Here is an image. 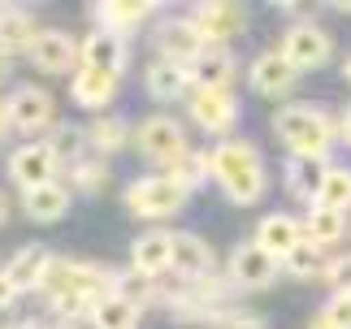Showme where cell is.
I'll use <instances>...</instances> for the list:
<instances>
[{
    "mask_svg": "<svg viewBox=\"0 0 351 329\" xmlns=\"http://www.w3.org/2000/svg\"><path fill=\"white\" fill-rule=\"evenodd\" d=\"M156 5H147V0H109V5H96V18L104 31H117V35H130L139 31V26L152 18Z\"/></svg>",
    "mask_w": 351,
    "mask_h": 329,
    "instance_id": "cb8c5ba5",
    "label": "cell"
},
{
    "mask_svg": "<svg viewBox=\"0 0 351 329\" xmlns=\"http://www.w3.org/2000/svg\"><path fill=\"white\" fill-rule=\"evenodd\" d=\"M304 243H313V247H330V243H339L347 234V212H334V208H308L304 217Z\"/></svg>",
    "mask_w": 351,
    "mask_h": 329,
    "instance_id": "484cf974",
    "label": "cell"
},
{
    "mask_svg": "<svg viewBox=\"0 0 351 329\" xmlns=\"http://www.w3.org/2000/svg\"><path fill=\"white\" fill-rule=\"evenodd\" d=\"M134 147L156 164H173L186 152V130L173 117H147L143 126L134 130Z\"/></svg>",
    "mask_w": 351,
    "mask_h": 329,
    "instance_id": "8992f818",
    "label": "cell"
},
{
    "mask_svg": "<svg viewBox=\"0 0 351 329\" xmlns=\"http://www.w3.org/2000/svg\"><path fill=\"white\" fill-rule=\"evenodd\" d=\"M5 329H39V325H31V321H18V325H5Z\"/></svg>",
    "mask_w": 351,
    "mask_h": 329,
    "instance_id": "7bdbcfd3",
    "label": "cell"
},
{
    "mask_svg": "<svg viewBox=\"0 0 351 329\" xmlns=\"http://www.w3.org/2000/svg\"><path fill=\"white\" fill-rule=\"evenodd\" d=\"M195 26L204 31V39L213 48L226 44V39H234L247 31V9L243 5H230V0H208V5L195 9Z\"/></svg>",
    "mask_w": 351,
    "mask_h": 329,
    "instance_id": "30bf717a",
    "label": "cell"
},
{
    "mask_svg": "<svg viewBox=\"0 0 351 329\" xmlns=\"http://www.w3.org/2000/svg\"><path fill=\"white\" fill-rule=\"evenodd\" d=\"M87 143L96 147V152H117L121 143H126V121L121 117H100L87 126Z\"/></svg>",
    "mask_w": 351,
    "mask_h": 329,
    "instance_id": "1f68e13d",
    "label": "cell"
},
{
    "mask_svg": "<svg viewBox=\"0 0 351 329\" xmlns=\"http://www.w3.org/2000/svg\"><path fill=\"white\" fill-rule=\"evenodd\" d=\"M57 156L48 152V143L44 139H35V143H22L18 152L9 156V178L18 182L22 191H35V186H48V182H57Z\"/></svg>",
    "mask_w": 351,
    "mask_h": 329,
    "instance_id": "52a82bcc",
    "label": "cell"
},
{
    "mask_svg": "<svg viewBox=\"0 0 351 329\" xmlns=\"http://www.w3.org/2000/svg\"><path fill=\"white\" fill-rule=\"evenodd\" d=\"M9 221V204H5V195H0V226Z\"/></svg>",
    "mask_w": 351,
    "mask_h": 329,
    "instance_id": "b9f144b4",
    "label": "cell"
},
{
    "mask_svg": "<svg viewBox=\"0 0 351 329\" xmlns=\"http://www.w3.org/2000/svg\"><path fill=\"white\" fill-rule=\"evenodd\" d=\"M186 104H191L195 126L208 130V134H221V139L234 130V121H239V100L230 91H191Z\"/></svg>",
    "mask_w": 351,
    "mask_h": 329,
    "instance_id": "ba28073f",
    "label": "cell"
},
{
    "mask_svg": "<svg viewBox=\"0 0 351 329\" xmlns=\"http://www.w3.org/2000/svg\"><path fill=\"white\" fill-rule=\"evenodd\" d=\"M330 286H334V295H351V256L347 260H334V265H326V273H321Z\"/></svg>",
    "mask_w": 351,
    "mask_h": 329,
    "instance_id": "d590c367",
    "label": "cell"
},
{
    "mask_svg": "<svg viewBox=\"0 0 351 329\" xmlns=\"http://www.w3.org/2000/svg\"><path fill=\"white\" fill-rule=\"evenodd\" d=\"M109 186V164L100 160H78L74 164V191H87V195H96V191Z\"/></svg>",
    "mask_w": 351,
    "mask_h": 329,
    "instance_id": "836d02e7",
    "label": "cell"
},
{
    "mask_svg": "<svg viewBox=\"0 0 351 329\" xmlns=\"http://www.w3.org/2000/svg\"><path fill=\"white\" fill-rule=\"evenodd\" d=\"M91 325L96 329H134L139 325V308H134L130 299H121V295H109V299H100V304L91 308Z\"/></svg>",
    "mask_w": 351,
    "mask_h": 329,
    "instance_id": "83f0119b",
    "label": "cell"
},
{
    "mask_svg": "<svg viewBox=\"0 0 351 329\" xmlns=\"http://www.w3.org/2000/svg\"><path fill=\"white\" fill-rule=\"evenodd\" d=\"M208 164H213V178H217V186L226 191L230 204H243V208L261 204L269 178H265L261 152H256L247 139H221L208 152Z\"/></svg>",
    "mask_w": 351,
    "mask_h": 329,
    "instance_id": "6da1fadb",
    "label": "cell"
},
{
    "mask_svg": "<svg viewBox=\"0 0 351 329\" xmlns=\"http://www.w3.org/2000/svg\"><path fill=\"white\" fill-rule=\"evenodd\" d=\"M113 295L130 299L134 308H143V299L156 295V278H147L139 269H126V273H113Z\"/></svg>",
    "mask_w": 351,
    "mask_h": 329,
    "instance_id": "f546056e",
    "label": "cell"
},
{
    "mask_svg": "<svg viewBox=\"0 0 351 329\" xmlns=\"http://www.w3.org/2000/svg\"><path fill=\"white\" fill-rule=\"evenodd\" d=\"M39 39V26L26 9H0V52H31V44Z\"/></svg>",
    "mask_w": 351,
    "mask_h": 329,
    "instance_id": "d4e9b609",
    "label": "cell"
},
{
    "mask_svg": "<svg viewBox=\"0 0 351 329\" xmlns=\"http://www.w3.org/2000/svg\"><path fill=\"white\" fill-rule=\"evenodd\" d=\"M330 164L317 160V156H291L287 164V186L295 199H304L308 208H317V195H321V182H326Z\"/></svg>",
    "mask_w": 351,
    "mask_h": 329,
    "instance_id": "ffe728a7",
    "label": "cell"
},
{
    "mask_svg": "<svg viewBox=\"0 0 351 329\" xmlns=\"http://www.w3.org/2000/svg\"><path fill=\"white\" fill-rule=\"evenodd\" d=\"M156 48H160V57H165V61H178V65L191 70V65L204 57L213 44L204 39V31L195 26V18H169L156 31Z\"/></svg>",
    "mask_w": 351,
    "mask_h": 329,
    "instance_id": "5b68a950",
    "label": "cell"
},
{
    "mask_svg": "<svg viewBox=\"0 0 351 329\" xmlns=\"http://www.w3.org/2000/svg\"><path fill=\"white\" fill-rule=\"evenodd\" d=\"M143 82H147V95H152V100H178V95H191L195 91L191 70L178 65V61H165V57L147 65Z\"/></svg>",
    "mask_w": 351,
    "mask_h": 329,
    "instance_id": "e0dca14e",
    "label": "cell"
},
{
    "mask_svg": "<svg viewBox=\"0 0 351 329\" xmlns=\"http://www.w3.org/2000/svg\"><path fill=\"white\" fill-rule=\"evenodd\" d=\"M78 57H83V65H91V70H104V74H121V65H126V35L117 31H104V26H96L83 48H78Z\"/></svg>",
    "mask_w": 351,
    "mask_h": 329,
    "instance_id": "9a60e30c",
    "label": "cell"
},
{
    "mask_svg": "<svg viewBox=\"0 0 351 329\" xmlns=\"http://www.w3.org/2000/svg\"><path fill=\"white\" fill-rule=\"evenodd\" d=\"M317 208H334V212H347L351 208V169L330 164L326 182H321V195H317Z\"/></svg>",
    "mask_w": 351,
    "mask_h": 329,
    "instance_id": "f1b7e54d",
    "label": "cell"
},
{
    "mask_svg": "<svg viewBox=\"0 0 351 329\" xmlns=\"http://www.w3.org/2000/svg\"><path fill=\"white\" fill-rule=\"evenodd\" d=\"M191 82H195V91H230V82H234V57L226 48H208L204 57L191 65Z\"/></svg>",
    "mask_w": 351,
    "mask_h": 329,
    "instance_id": "7402d4cb",
    "label": "cell"
},
{
    "mask_svg": "<svg viewBox=\"0 0 351 329\" xmlns=\"http://www.w3.org/2000/svg\"><path fill=\"white\" fill-rule=\"evenodd\" d=\"M278 57L287 61L295 74L300 70H321V65L330 61V35L321 31L317 22H295V26H287V35H282Z\"/></svg>",
    "mask_w": 351,
    "mask_h": 329,
    "instance_id": "277c9868",
    "label": "cell"
},
{
    "mask_svg": "<svg viewBox=\"0 0 351 329\" xmlns=\"http://www.w3.org/2000/svg\"><path fill=\"white\" fill-rule=\"evenodd\" d=\"M169 252H173L169 230H147V234H139L134 247H130V269L147 273V278H165L169 273Z\"/></svg>",
    "mask_w": 351,
    "mask_h": 329,
    "instance_id": "2e32d148",
    "label": "cell"
},
{
    "mask_svg": "<svg viewBox=\"0 0 351 329\" xmlns=\"http://www.w3.org/2000/svg\"><path fill=\"white\" fill-rule=\"evenodd\" d=\"M13 304H18V291H13V286H9V278L0 273V312H5V308H13Z\"/></svg>",
    "mask_w": 351,
    "mask_h": 329,
    "instance_id": "74e56055",
    "label": "cell"
},
{
    "mask_svg": "<svg viewBox=\"0 0 351 329\" xmlns=\"http://www.w3.org/2000/svg\"><path fill=\"white\" fill-rule=\"evenodd\" d=\"M186 204V186H178L169 173H152V178H134L126 186V208L134 217H147V221H160V217H173Z\"/></svg>",
    "mask_w": 351,
    "mask_h": 329,
    "instance_id": "3957f363",
    "label": "cell"
},
{
    "mask_svg": "<svg viewBox=\"0 0 351 329\" xmlns=\"http://www.w3.org/2000/svg\"><path fill=\"white\" fill-rule=\"evenodd\" d=\"M9 74H13V57H9V52H0V87L9 82Z\"/></svg>",
    "mask_w": 351,
    "mask_h": 329,
    "instance_id": "f35d334b",
    "label": "cell"
},
{
    "mask_svg": "<svg viewBox=\"0 0 351 329\" xmlns=\"http://www.w3.org/2000/svg\"><path fill=\"white\" fill-rule=\"evenodd\" d=\"M169 273H178L182 282H204L213 273V252L199 234H173L169 252Z\"/></svg>",
    "mask_w": 351,
    "mask_h": 329,
    "instance_id": "4fadbf2b",
    "label": "cell"
},
{
    "mask_svg": "<svg viewBox=\"0 0 351 329\" xmlns=\"http://www.w3.org/2000/svg\"><path fill=\"white\" fill-rule=\"evenodd\" d=\"M278 278V260L261 252L256 243H239L230 252V282L243 286V291H265Z\"/></svg>",
    "mask_w": 351,
    "mask_h": 329,
    "instance_id": "9c48e42d",
    "label": "cell"
},
{
    "mask_svg": "<svg viewBox=\"0 0 351 329\" xmlns=\"http://www.w3.org/2000/svg\"><path fill=\"white\" fill-rule=\"evenodd\" d=\"M22 208L31 221H61L70 212V186L65 182H48V186H35L22 195Z\"/></svg>",
    "mask_w": 351,
    "mask_h": 329,
    "instance_id": "603a6c76",
    "label": "cell"
},
{
    "mask_svg": "<svg viewBox=\"0 0 351 329\" xmlns=\"http://www.w3.org/2000/svg\"><path fill=\"white\" fill-rule=\"evenodd\" d=\"M339 134H343V139L351 143V108H347V113H343V126H339Z\"/></svg>",
    "mask_w": 351,
    "mask_h": 329,
    "instance_id": "60d3db41",
    "label": "cell"
},
{
    "mask_svg": "<svg viewBox=\"0 0 351 329\" xmlns=\"http://www.w3.org/2000/svg\"><path fill=\"white\" fill-rule=\"evenodd\" d=\"M26 57H31V65H35V70H44V74H70L78 48H74V39L65 35V31H39V39L31 44Z\"/></svg>",
    "mask_w": 351,
    "mask_h": 329,
    "instance_id": "5bb4252c",
    "label": "cell"
},
{
    "mask_svg": "<svg viewBox=\"0 0 351 329\" xmlns=\"http://www.w3.org/2000/svg\"><path fill=\"white\" fill-rule=\"evenodd\" d=\"M208 173H213V164H208V152H182L178 160L169 164V178H173L178 186H186V191H191V186H199V182H204Z\"/></svg>",
    "mask_w": 351,
    "mask_h": 329,
    "instance_id": "4dcf8cb0",
    "label": "cell"
},
{
    "mask_svg": "<svg viewBox=\"0 0 351 329\" xmlns=\"http://www.w3.org/2000/svg\"><path fill=\"white\" fill-rule=\"evenodd\" d=\"M13 126H9V108H5V100H0V139H5Z\"/></svg>",
    "mask_w": 351,
    "mask_h": 329,
    "instance_id": "ab89813d",
    "label": "cell"
},
{
    "mask_svg": "<svg viewBox=\"0 0 351 329\" xmlns=\"http://www.w3.org/2000/svg\"><path fill=\"white\" fill-rule=\"evenodd\" d=\"M308 329H330V325H326V317H317V321H313V325H308Z\"/></svg>",
    "mask_w": 351,
    "mask_h": 329,
    "instance_id": "ee69618b",
    "label": "cell"
},
{
    "mask_svg": "<svg viewBox=\"0 0 351 329\" xmlns=\"http://www.w3.org/2000/svg\"><path fill=\"white\" fill-rule=\"evenodd\" d=\"M5 108H9V126L22 134H35L52 121V95L44 87H18L5 100Z\"/></svg>",
    "mask_w": 351,
    "mask_h": 329,
    "instance_id": "8fae6325",
    "label": "cell"
},
{
    "mask_svg": "<svg viewBox=\"0 0 351 329\" xmlns=\"http://www.w3.org/2000/svg\"><path fill=\"white\" fill-rule=\"evenodd\" d=\"M74 104H83V108H104L117 95V74H104V70H91V65H78L74 70Z\"/></svg>",
    "mask_w": 351,
    "mask_h": 329,
    "instance_id": "44dd1931",
    "label": "cell"
},
{
    "mask_svg": "<svg viewBox=\"0 0 351 329\" xmlns=\"http://www.w3.org/2000/svg\"><path fill=\"white\" fill-rule=\"evenodd\" d=\"M287 269L295 273V278H317V273H326V256H321V247L300 243V247H295V256L287 260Z\"/></svg>",
    "mask_w": 351,
    "mask_h": 329,
    "instance_id": "d6a6232c",
    "label": "cell"
},
{
    "mask_svg": "<svg viewBox=\"0 0 351 329\" xmlns=\"http://www.w3.org/2000/svg\"><path fill=\"white\" fill-rule=\"evenodd\" d=\"M247 82H252L256 95H287L295 87V70L278 57V52H261V57L252 61V70H247Z\"/></svg>",
    "mask_w": 351,
    "mask_h": 329,
    "instance_id": "d6986e66",
    "label": "cell"
},
{
    "mask_svg": "<svg viewBox=\"0 0 351 329\" xmlns=\"http://www.w3.org/2000/svg\"><path fill=\"white\" fill-rule=\"evenodd\" d=\"M48 152L52 156H57V164H70V169H74V164L78 160H83V147H87V130L83 126H70V121H61V126H52L48 130Z\"/></svg>",
    "mask_w": 351,
    "mask_h": 329,
    "instance_id": "4316f807",
    "label": "cell"
},
{
    "mask_svg": "<svg viewBox=\"0 0 351 329\" xmlns=\"http://www.w3.org/2000/svg\"><path fill=\"white\" fill-rule=\"evenodd\" d=\"M321 317H326L330 329H351V295H334Z\"/></svg>",
    "mask_w": 351,
    "mask_h": 329,
    "instance_id": "e575fe53",
    "label": "cell"
},
{
    "mask_svg": "<svg viewBox=\"0 0 351 329\" xmlns=\"http://www.w3.org/2000/svg\"><path fill=\"white\" fill-rule=\"evenodd\" d=\"M221 329H265V325H261V317H243V312H230Z\"/></svg>",
    "mask_w": 351,
    "mask_h": 329,
    "instance_id": "8d00e7d4",
    "label": "cell"
},
{
    "mask_svg": "<svg viewBox=\"0 0 351 329\" xmlns=\"http://www.w3.org/2000/svg\"><path fill=\"white\" fill-rule=\"evenodd\" d=\"M343 74H347V82H351V57H347V70H343Z\"/></svg>",
    "mask_w": 351,
    "mask_h": 329,
    "instance_id": "f6af8a7d",
    "label": "cell"
},
{
    "mask_svg": "<svg viewBox=\"0 0 351 329\" xmlns=\"http://www.w3.org/2000/svg\"><path fill=\"white\" fill-rule=\"evenodd\" d=\"M274 134L291 147V156H317V160H326L339 126H334L321 108H313V104H287L274 117Z\"/></svg>",
    "mask_w": 351,
    "mask_h": 329,
    "instance_id": "7a4b0ae2",
    "label": "cell"
},
{
    "mask_svg": "<svg viewBox=\"0 0 351 329\" xmlns=\"http://www.w3.org/2000/svg\"><path fill=\"white\" fill-rule=\"evenodd\" d=\"M48 265H52V256L39 243H31V247H22V252L5 265V278H9V286L18 295H26V291H39V286H44Z\"/></svg>",
    "mask_w": 351,
    "mask_h": 329,
    "instance_id": "ac0fdd59",
    "label": "cell"
},
{
    "mask_svg": "<svg viewBox=\"0 0 351 329\" xmlns=\"http://www.w3.org/2000/svg\"><path fill=\"white\" fill-rule=\"evenodd\" d=\"M300 243H304V226L295 221V217H287V212H269L265 221L256 226V247L269 252L278 265H287Z\"/></svg>",
    "mask_w": 351,
    "mask_h": 329,
    "instance_id": "7c38bea8",
    "label": "cell"
}]
</instances>
